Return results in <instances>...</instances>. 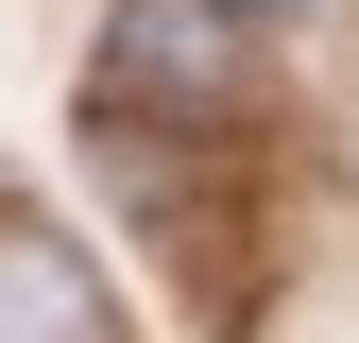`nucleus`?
I'll return each instance as SVG.
<instances>
[{
  "label": "nucleus",
  "mask_w": 359,
  "mask_h": 343,
  "mask_svg": "<svg viewBox=\"0 0 359 343\" xmlns=\"http://www.w3.org/2000/svg\"><path fill=\"white\" fill-rule=\"evenodd\" d=\"M240 18H308V0H240Z\"/></svg>",
  "instance_id": "7ed1b4c3"
},
{
  "label": "nucleus",
  "mask_w": 359,
  "mask_h": 343,
  "mask_svg": "<svg viewBox=\"0 0 359 343\" xmlns=\"http://www.w3.org/2000/svg\"><path fill=\"white\" fill-rule=\"evenodd\" d=\"M103 86L154 103V120H222L257 86V18L240 0H120L103 18Z\"/></svg>",
  "instance_id": "f257e3e1"
},
{
  "label": "nucleus",
  "mask_w": 359,
  "mask_h": 343,
  "mask_svg": "<svg viewBox=\"0 0 359 343\" xmlns=\"http://www.w3.org/2000/svg\"><path fill=\"white\" fill-rule=\"evenodd\" d=\"M0 343H120L103 275H86L52 224H0Z\"/></svg>",
  "instance_id": "f03ea898"
}]
</instances>
